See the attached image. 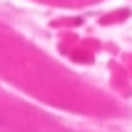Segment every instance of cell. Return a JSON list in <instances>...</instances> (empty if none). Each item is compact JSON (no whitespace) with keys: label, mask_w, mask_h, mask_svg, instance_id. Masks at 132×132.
Masks as SVG:
<instances>
[]
</instances>
